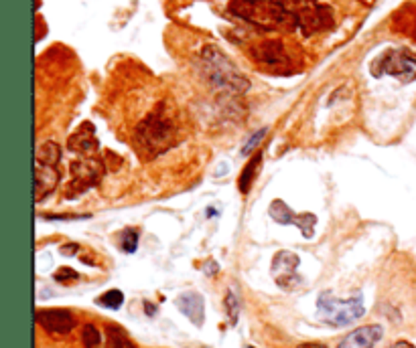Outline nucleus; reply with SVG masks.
<instances>
[{"instance_id": "18", "label": "nucleus", "mask_w": 416, "mask_h": 348, "mask_svg": "<svg viewBox=\"0 0 416 348\" xmlns=\"http://www.w3.org/2000/svg\"><path fill=\"white\" fill-rule=\"evenodd\" d=\"M108 347L110 348H136L132 342H130V338L118 326H110L108 328Z\"/></svg>"}, {"instance_id": "6", "label": "nucleus", "mask_w": 416, "mask_h": 348, "mask_svg": "<svg viewBox=\"0 0 416 348\" xmlns=\"http://www.w3.org/2000/svg\"><path fill=\"white\" fill-rule=\"evenodd\" d=\"M72 181L67 184L70 198L77 195H84L87 189L96 186L104 176V162L100 158H84V160H73L72 167Z\"/></svg>"}, {"instance_id": "21", "label": "nucleus", "mask_w": 416, "mask_h": 348, "mask_svg": "<svg viewBox=\"0 0 416 348\" xmlns=\"http://www.w3.org/2000/svg\"><path fill=\"white\" fill-rule=\"evenodd\" d=\"M120 239H122V251L124 253H134L136 251V245H138V231L136 229H124Z\"/></svg>"}, {"instance_id": "17", "label": "nucleus", "mask_w": 416, "mask_h": 348, "mask_svg": "<svg viewBox=\"0 0 416 348\" xmlns=\"http://www.w3.org/2000/svg\"><path fill=\"white\" fill-rule=\"evenodd\" d=\"M260 164H262V154H254L252 156V160L248 162L242 170V174H240V182H238V186H240V191H242V195H246L250 189H252V182L256 179V172H258Z\"/></svg>"}, {"instance_id": "13", "label": "nucleus", "mask_w": 416, "mask_h": 348, "mask_svg": "<svg viewBox=\"0 0 416 348\" xmlns=\"http://www.w3.org/2000/svg\"><path fill=\"white\" fill-rule=\"evenodd\" d=\"M177 308L185 314L195 326H203L205 320V302L197 292H185L177 298Z\"/></svg>"}, {"instance_id": "27", "label": "nucleus", "mask_w": 416, "mask_h": 348, "mask_svg": "<svg viewBox=\"0 0 416 348\" xmlns=\"http://www.w3.org/2000/svg\"><path fill=\"white\" fill-rule=\"evenodd\" d=\"M248 348H254V347H248Z\"/></svg>"}, {"instance_id": "10", "label": "nucleus", "mask_w": 416, "mask_h": 348, "mask_svg": "<svg viewBox=\"0 0 416 348\" xmlns=\"http://www.w3.org/2000/svg\"><path fill=\"white\" fill-rule=\"evenodd\" d=\"M37 322L51 335H67L75 326V318L70 310L61 308H41L37 310Z\"/></svg>"}, {"instance_id": "23", "label": "nucleus", "mask_w": 416, "mask_h": 348, "mask_svg": "<svg viewBox=\"0 0 416 348\" xmlns=\"http://www.w3.org/2000/svg\"><path fill=\"white\" fill-rule=\"evenodd\" d=\"M226 308L230 310V320L231 324H236L238 320V312H240V304H238V300H236V296L234 293H228L226 296Z\"/></svg>"}, {"instance_id": "20", "label": "nucleus", "mask_w": 416, "mask_h": 348, "mask_svg": "<svg viewBox=\"0 0 416 348\" xmlns=\"http://www.w3.org/2000/svg\"><path fill=\"white\" fill-rule=\"evenodd\" d=\"M102 336L100 330L94 326V324H86L84 326V330H82V342H84V347L86 348H96L100 344Z\"/></svg>"}, {"instance_id": "25", "label": "nucleus", "mask_w": 416, "mask_h": 348, "mask_svg": "<svg viewBox=\"0 0 416 348\" xmlns=\"http://www.w3.org/2000/svg\"><path fill=\"white\" fill-rule=\"evenodd\" d=\"M388 348H415V344H412V342H408V340H398V342L390 344Z\"/></svg>"}, {"instance_id": "15", "label": "nucleus", "mask_w": 416, "mask_h": 348, "mask_svg": "<svg viewBox=\"0 0 416 348\" xmlns=\"http://www.w3.org/2000/svg\"><path fill=\"white\" fill-rule=\"evenodd\" d=\"M96 146H98V140H96L92 124H84L70 138V150L73 152H92Z\"/></svg>"}, {"instance_id": "8", "label": "nucleus", "mask_w": 416, "mask_h": 348, "mask_svg": "<svg viewBox=\"0 0 416 348\" xmlns=\"http://www.w3.org/2000/svg\"><path fill=\"white\" fill-rule=\"evenodd\" d=\"M138 142L146 150L157 148V152H160V150H165L171 144V125H169L167 120H163L158 113H153L138 128Z\"/></svg>"}, {"instance_id": "26", "label": "nucleus", "mask_w": 416, "mask_h": 348, "mask_svg": "<svg viewBox=\"0 0 416 348\" xmlns=\"http://www.w3.org/2000/svg\"><path fill=\"white\" fill-rule=\"evenodd\" d=\"M297 348H327L325 344H321V342H302Z\"/></svg>"}, {"instance_id": "7", "label": "nucleus", "mask_w": 416, "mask_h": 348, "mask_svg": "<svg viewBox=\"0 0 416 348\" xmlns=\"http://www.w3.org/2000/svg\"><path fill=\"white\" fill-rule=\"evenodd\" d=\"M299 265H301V259L297 253L292 251H278L274 255L273 259V278L276 281V286H280L283 290H295L297 286H301V276H299Z\"/></svg>"}, {"instance_id": "14", "label": "nucleus", "mask_w": 416, "mask_h": 348, "mask_svg": "<svg viewBox=\"0 0 416 348\" xmlns=\"http://www.w3.org/2000/svg\"><path fill=\"white\" fill-rule=\"evenodd\" d=\"M59 184V172L55 167L35 164V201L41 203L45 196L55 191Z\"/></svg>"}, {"instance_id": "24", "label": "nucleus", "mask_w": 416, "mask_h": 348, "mask_svg": "<svg viewBox=\"0 0 416 348\" xmlns=\"http://www.w3.org/2000/svg\"><path fill=\"white\" fill-rule=\"evenodd\" d=\"M264 136H266V128H262L260 132H256V134H254V138L250 140V142H248V146H246V148H244V154H250V152H252V150H254V148L258 146V142L262 138H264Z\"/></svg>"}, {"instance_id": "12", "label": "nucleus", "mask_w": 416, "mask_h": 348, "mask_svg": "<svg viewBox=\"0 0 416 348\" xmlns=\"http://www.w3.org/2000/svg\"><path fill=\"white\" fill-rule=\"evenodd\" d=\"M384 336V328L380 324H370L351 330L344 340L337 344V348H373V344Z\"/></svg>"}, {"instance_id": "11", "label": "nucleus", "mask_w": 416, "mask_h": 348, "mask_svg": "<svg viewBox=\"0 0 416 348\" xmlns=\"http://www.w3.org/2000/svg\"><path fill=\"white\" fill-rule=\"evenodd\" d=\"M252 55H254V59H256L258 63L270 67V69L280 71L283 67L290 65V57H288L287 49H285V45L280 41L260 43V45H256V47L252 49Z\"/></svg>"}, {"instance_id": "2", "label": "nucleus", "mask_w": 416, "mask_h": 348, "mask_svg": "<svg viewBox=\"0 0 416 348\" xmlns=\"http://www.w3.org/2000/svg\"><path fill=\"white\" fill-rule=\"evenodd\" d=\"M201 65L205 71V77L217 89H224V91H230V94H244L246 89L250 87L248 79L217 47H205L203 49Z\"/></svg>"}, {"instance_id": "3", "label": "nucleus", "mask_w": 416, "mask_h": 348, "mask_svg": "<svg viewBox=\"0 0 416 348\" xmlns=\"http://www.w3.org/2000/svg\"><path fill=\"white\" fill-rule=\"evenodd\" d=\"M363 298L361 293L347 298V300H337L331 292H323L317 300V316L319 320L329 324V326H347L351 322L359 320L363 316Z\"/></svg>"}, {"instance_id": "1", "label": "nucleus", "mask_w": 416, "mask_h": 348, "mask_svg": "<svg viewBox=\"0 0 416 348\" xmlns=\"http://www.w3.org/2000/svg\"><path fill=\"white\" fill-rule=\"evenodd\" d=\"M230 13L264 30L297 28L285 0H231Z\"/></svg>"}, {"instance_id": "5", "label": "nucleus", "mask_w": 416, "mask_h": 348, "mask_svg": "<svg viewBox=\"0 0 416 348\" xmlns=\"http://www.w3.org/2000/svg\"><path fill=\"white\" fill-rule=\"evenodd\" d=\"M288 11L295 18V27L302 30V35H315L333 25V14L327 6L317 0H285Z\"/></svg>"}, {"instance_id": "19", "label": "nucleus", "mask_w": 416, "mask_h": 348, "mask_svg": "<svg viewBox=\"0 0 416 348\" xmlns=\"http://www.w3.org/2000/svg\"><path fill=\"white\" fill-rule=\"evenodd\" d=\"M100 306L104 308H110V310H118V308L124 304V293L120 292V290H110V292H106L104 296H100L98 300H96Z\"/></svg>"}, {"instance_id": "9", "label": "nucleus", "mask_w": 416, "mask_h": 348, "mask_svg": "<svg viewBox=\"0 0 416 348\" xmlns=\"http://www.w3.org/2000/svg\"><path fill=\"white\" fill-rule=\"evenodd\" d=\"M268 213H270L273 221H276L278 225H295V227H299L302 237H307V239L315 235L317 217L313 213H301V215H297V213H292V209L288 207L285 201H280V198H276V201L270 203Z\"/></svg>"}, {"instance_id": "4", "label": "nucleus", "mask_w": 416, "mask_h": 348, "mask_svg": "<svg viewBox=\"0 0 416 348\" xmlns=\"http://www.w3.org/2000/svg\"><path fill=\"white\" fill-rule=\"evenodd\" d=\"M373 77L392 75L402 84H410L416 79V53L410 49H388L372 63Z\"/></svg>"}, {"instance_id": "16", "label": "nucleus", "mask_w": 416, "mask_h": 348, "mask_svg": "<svg viewBox=\"0 0 416 348\" xmlns=\"http://www.w3.org/2000/svg\"><path fill=\"white\" fill-rule=\"evenodd\" d=\"M61 158V148L55 142H43L37 154H35V164H43V167H55Z\"/></svg>"}, {"instance_id": "22", "label": "nucleus", "mask_w": 416, "mask_h": 348, "mask_svg": "<svg viewBox=\"0 0 416 348\" xmlns=\"http://www.w3.org/2000/svg\"><path fill=\"white\" fill-rule=\"evenodd\" d=\"M55 279H58L59 284H70V281H77L80 274L73 271L72 267H61V269H58V274H55Z\"/></svg>"}]
</instances>
